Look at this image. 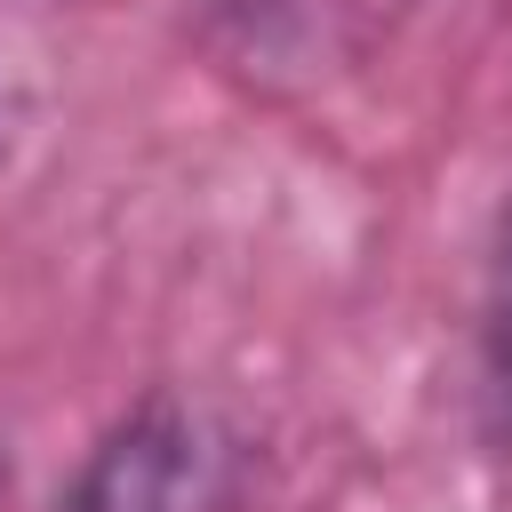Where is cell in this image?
Segmentation results:
<instances>
[{
	"label": "cell",
	"mask_w": 512,
	"mask_h": 512,
	"mask_svg": "<svg viewBox=\"0 0 512 512\" xmlns=\"http://www.w3.org/2000/svg\"><path fill=\"white\" fill-rule=\"evenodd\" d=\"M488 384L512 400V200H504L496 256H488Z\"/></svg>",
	"instance_id": "obj_2"
},
{
	"label": "cell",
	"mask_w": 512,
	"mask_h": 512,
	"mask_svg": "<svg viewBox=\"0 0 512 512\" xmlns=\"http://www.w3.org/2000/svg\"><path fill=\"white\" fill-rule=\"evenodd\" d=\"M248 464L256 448L224 400L160 384L80 456L56 512H240Z\"/></svg>",
	"instance_id": "obj_1"
},
{
	"label": "cell",
	"mask_w": 512,
	"mask_h": 512,
	"mask_svg": "<svg viewBox=\"0 0 512 512\" xmlns=\"http://www.w3.org/2000/svg\"><path fill=\"white\" fill-rule=\"evenodd\" d=\"M16 128H24V96L0 80V168H8V152H16Z\"/></svg>",
	"instance_id": "obj_3"
}]
</instances>
